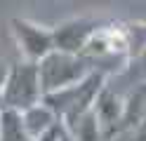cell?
<instances>
[{
	"label": "cell",
	"mask_w": 146,
	"mask_h": 141,
	"mask_svg": "<svg viewBox=\"0 0 146 141\" xmlns=\"http://www.w3.org/2000/svg\"><path fill=\"white\" fill-rule=\"evenodd\" d=\"M0 141H33L24 127L21 111L0 106Z\"/></svg>",
	"instance_id": "8"
},
{
	"label": "cell",
	"mask_w": 146,
	"mask_h": 141,
	"mask_svg": "<svg viewBox=\"0 0 146 141\" xmlns=\"http://www.w3.org/2000/svg\"><path fill=\"white\" fill-rule=\"evenodd\" d=\"M42 99V87H40V73L35 61H17L10 64L7 80L0 89V106L24 111L38 103Z\"/></svg>",
	"instance_id": "2"
},
{
	"label": "cell",
	"mask_w": 146,
	"mask_h": 141,
	"mask_svg": "<svg viewBox=\"0 0 146 141\" xmlns=\"http://www.w3.org/2000/svg\"><path fill=\"white\" fill-rule=\"evenodd\" d=\"M144 115H146V80H141L132 89L130 99H125V113H123V122H120L118 134H123L127 129H134Z\"/></svg>",
	"instance_id": "7"
},
{
	"label": "cell",
	"mask_w": 146,
	"mask_h": 141,
	"mask_svg": "<svg viewBox=\"0 0 146 141\" xmlns=\"http://www.w3.org/2000/svg\"><path fill=\"white\" fill-rule=\"evenodd\" d=\"M64 134H66V125H64V122L59 120L57 125L50 127L47 132H45V134H40L35 141H61V139H64Z\"/></svg>",
	"instance_id": "9"
},
{
	"label": "cell",
	"mask_w": 146,
	"mask_h": 141,
	"mask_svg": "<svg viewBox=\"0 0 146 141\" xmlns=\"http://www.w3.org/2000/svg\"><path fill=\"white\" fill-rule=\"evenodd\" d=\"M92 113H94V118L99 122V127H102V134L106 139H111L113 134H118V129H120L123 113H125V101L111 89V85H104V87L99 89L97 99H94Z\"/></svg>",
	"instance_id": "5"
},
{
	"label": "cell",
	"mask_w": 146,
	"mask_h": 141,
	"mask_svg": "<svg viewBox=\"0 0 146 141\" xmlns=\"http://www.w3.org/2000/svg\"><path fill=\"white\" fill-rule=\"evenodd\" d=\"M21 118H24V127H26V132H29V136L33 141L59 122V118L52 113V108L47 106V103H42V99L38 103H33V106L24 108L21 111Z\"/></svg>",
	"instance_id": "6"
},
{
	"label": "cell",
	"mask_w": 146,
	"mask_h": 141,
	"mask_svg": "<svg viewBox=\"0 0 146 141\" xmlns=\"http://www.w3.org/2000/svg\"><path fill=\"white\" fill-rule=\"evenodd\" d=\"M102 26L97 19L90 17H76V19H66L59 26L52 28L54 33V50L61 52H71V54H83L87 42L92 40V35L97 33V28Z\"/></svg>",
	"instance_id": "4"
},
{
	"label": "cell",
	"mask_w": 146,
	"mask_h": 141,
	"mask_svg": "<svg viewBox=\"0 0 146 141\" xmlns=\"http://www.w3.org/2000/svg\"><path fill=\"white\" fill-rule=\"evenodd\" d=\"M7 73H10V64H7L5 56H0V89H3V85L7 80Z\"/></svg>",
	"instance_id": "10"
},
{
	"label": "cell",
	"mask_w": 146,
	"mask_h": 141,
	"mask_svg": "<svg viewBox=\"0 0 146 141\" xmlns=\"http://www.w3.org/2000/svg\"><path fill=\"white\" fill-rule=\"evenodd\" d=\"M92 71H94V66H92V61L87 56L61 52V50H52L50 54H45L38 61L42 94L61 89V87H68V85H76Z\"/></svg>",
	"instance_id": "1"
},
{
	"label": "cell",
	"mask_w": 146,
	"mask_h": 141,
	"mask_svg": "<svg viewBox=\"0 0 146 141\" xmlns=\"http://www.w3.org/2000/svg\"><path fill=\"white\" fill-rule=\"evenodd\" d=\"M10 31L21 52V59H26V61L38 64L45 54H50L54 50V33H52V28L42 26V24H35L24 17H14V19H10Z\"/></svg>",
	"instance_id": "3"
},
{
	"label": "cell",
	"mask_w": 146,
	"mask_h": 141,
	"mask_svg": "<svg viewBox=\"0 0 146 141\" xmlns=\"http://www.w3.org/2000/svg\"><path fill=\"white\" fill-rule=\"evenodd\" d=\"M137 141H146V115L141 118L139 125H137Z\"/></svg>",
	"instance_id": "11"
}]
</instances>
